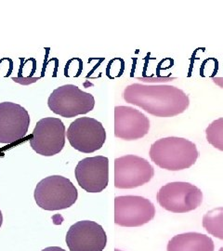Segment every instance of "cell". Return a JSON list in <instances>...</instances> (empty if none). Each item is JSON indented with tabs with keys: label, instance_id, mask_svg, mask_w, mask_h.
<instances>
[{
	"label": "cell",
	"instance_id": "obj_5",
	"mask_svg": "<svg viewBox=\"0 0 223 251\" xmlns=\"http://www.w3.org/2000/svg\"><path fill=\"white\" fill-rule=\"evenodd\" d=\"M156 199L161 207L168 211L187 213L201 206L203 192L190 182L175 181L162 186Z\"/></svg>",
	"mask_w": 223,
	"mask_h": 251
},
{
	"label": "cell",
	"instance_id": "obj_15",
	"mask_svg": "<svg viewBox=\"0 0 223 251\" xmlns=\"http://www.w3.org/2000/svg\"><path fill=\"white\" fill-rule=\"evenodd\" d=\"M202 225L209 234L223 240V206L207 211L203 217Z\"/></svg>",
	"mask_w": 223,
	"mask_h": 251
},
{
	"label": "cell",
	"instance_id": "obj_9",
	"mask_svg": "<svg viewBox=\"0 0 223 251\" xmlns=\"http://www.w3.org/2000/svg\"><path fill=\"white\" fill-rule=\"evenodd\" d=\"M155 216L152 202L139 196H121L115 198V224L122 227H140Z\"/></svg>",
	"mask_w": 223,
	"mask_h": 251
},
{
	"label": "cell",
	"instance_id": "obj_3",
	"mask_svg": "<svg viewBox=\"0 0 223 251\" xmlns=\"http://www.w3.org/2000/svg\"><path fill=\"white\" fill-rule=\"evenodd\" d=\"M37 206L54 211L73 206L78 198V192L71 180L63 176L53 175L40 180L35 189Z\"/></svg>",
	"mask_w": 223,
	"mask_h": 251
},
{
	"label": "cell",
	"instance_id": "obj_10",
	"mask_svg": "<svg viewBox=\"0 0 223 251\" xmlns=\"http://www.w3.org/2000/svg\"><path fill=\"white\" fill-rule=\"evenodd\" d=\"M30 122L25 108L15 102H0V144H12L24 139Z\"/></svg>",
	"mask_w": 223,
	"mask_h": 251
},
{
	"label": "cell",
	"instance_id": "obj_4",
	"mask_svg": "<svg viewBox=\"0 0 223 251\" xmlns=\"http://www.w3.org/2000/svg\"><path fill=\"white\" fill-rule=\"evenodd\" d=\"M48 105L54 114L72 118L91 112L95 106V99L92 94L68 84L52 91L48 100Z\"/></svg>",
	"mask_w": 223,
	"mask_h": 251
},
{
	"label": "cell",
	"instance_id": "obj_18",
	"mask_svg": "<svg viewBox=\"0 0 223 251\" xmlns=\"http://www.w3.org/2000/svg\"><path fill=\"white\" fill-rule=\"evenodd\" d=\"M42 251H64L62 248H59V247H49V248H46L45 250Z\"/></svg>",
	"mask_w": 223,
	"mask_h": 251
},
{
	"label": "cell",
	"instance_id": "obj_21",
	"mask_svg": "<svg viewBox=\"0 0 223 251\" xmlns=\"http://www.w3.org/2000/svg\"><path fill=\"white\" fill-rule=\"evenodd\" d=\"M115 251H120V250H118V249H116V250H115Z\"/></svg>",
	"mask_w": 223,
	"mask_h": 251
},
{
	"label": "cell",
	"instance_id": "obj_19",
	"mask_svg": "<svg viewBox=\"0 0 223 251\" xmlns=\"http://www.w3.org/2000/svg\"><path fill=\"white\" fill-rule=\"evenodd\" d=\"M2 224H3V215H2V212L0 210V228L2 226Z\"/></svg>",
	"mask_w": 223,
	"mask_h": 251
},
{
	"label": "cell",
	"instance_id": "obj_14",
	"mask_svg": "<svg viewBox=\"0 0 223 251\" xmlns=\"http://www.w3.org/2000/svg\"><path fill=\"white\" fill-rule=\"evenodd\" d=\"M211 237L200 233H180L173 236L168 244L167 251H214Z\"/></svg>",
	"mask_w": 223,
	"mask_h": 251
},
{
	"label": "cell",
	"instance_id": "obj_11",
	"mask_svg": "<svg viewBox=\"0 0 223 251\" xmlns=\"http://www.w3.org/2000/svg\"><path fill=\"white\" fill-rule=\"evenodd\" d=\"M65 240L70 251H103L107 235L101 225L91 221H81L69 228Z\"/></svg>",
	"mask_w": 223,
	"mask_h": 251
},
{
	"label": "cell",
	"instance_id": "obj_1",
	"mask_svg": "<svg viewBox=\"0 0 223 251\" xmlns=\"http://www.w3.org/2000/svg\"><path fill=\"white\" fill-rule=\"evenodd\" d=\"M123 98L156 117H173L182 114L190 105L187 94L171 85H143L134 83L125 87Z\"/></svg>",
	"mask_w": 223,
	"mask_h": 251
},
{
	"label": "cell",
	"instance_id": "obj_2",
	"mask_svg": "<svg viewBox=\"0 0 223 251\" xmlns=\"http://www.w3.org/2000/svg\"><path fill=\"white\" fill-rule=\"evenodd\" d=\"M149 154L156 166L170 171L190 169L199 157L196 144L179 137L157 140L151 145Z\"/></svg>",
	"mask_w": 223,
	"mask_h": 251
},
{
	"label": "cell",
	"instance_id": "obj_12",
	"mask_svg": "<svg viewBox=\"0 0 223 251\" xmlns=\"http://www.w3.org/2000/svg\"><path fill=\"white\" fill-rule=\"evenodd\" d=\"M74 175L86 192L100 193L108 186L109 159L103 155L86 157L76 165Z\"/></svg>",
	"mask_w": 223,
	"mask_h": 251
},
{
	"label": "cell",
	"instance_id": "obj_17",
	"mask_svg": "<svg viewBox=\"0 0 223 251\" xmlns=\"http://www.w3.org/2000/svg\"><path fill=\"white\" fill-rule=\"evenodd\" d=\"M212 81L217 86L223 89V77H212Z\"/></svg>",
	"mask_w": 223,
	"mask_h": 251
},
{
	"label": "cell",
	"instance_id": "obj_8",
	"mask_svg": "<svg viewBox=\"0 0 223 251\" xmlns=\"http://www.w3.org/2000/svg\"><path fill=\"white\" fill-rule=\"evenodd\" d=\"M154 176V170L148 160L127 154L115 159V187L134 189L148 183Z\"/></svg>",
	"mask_w": 223,
	"mask_h": 251
},
{
	"label": "cell",
	"instance_id": "obj_16",
	"mask_svg": "<svg viewBox=\"0 0 223 251\" xmlns=\"http://www.w3.org/2000/svg\"><path fill=\"white\" fill-rule=\"evenodd\" d=\"M205 136L208 144L223 152V117L214 120L205 128Z\"/></svg>",
	"mask_w": 223,
	"mask_h": 251
},
{
	"label": "cell",
	"instance_id": "obj_13",
	"mask_svg": "<svg viewBox=\"0 0 223 251\" xmlns=\"http://www.w3.org/2000/svg\"><path fill=\"white\" fill-rule=\"evenodd\" d=\"M150 120L131 106L115 107V136L125 141H136L148 134Z\"/></svg>",
	"mask_w": 223,
	"mask_h": 251
},
{
	"label": "cell",
	"instance_id": "obj_7",
	"mask_svg": "<svg viewBox=\"0 0 223 251\" xmlns=\"http://www.w3.org/2000/svg\"><path fill=\"white\" fill-rule=\"evenodd\" d=\"M65 136V126L60 118L44 117L36 123L30 145L38 154L52 156L63 151Z\"/></svg>",
	"mask_w": 223,
	"mask_h": 251
},
{
	"label": "cell",
	"instance_id": "obj_20",
	"mask_svg": "<svg viewBox=\"0 0 223 251\" xmlns=\"http://www.w3.org/2000/svg\"><path fill=\"white\" fill-rule=\"evenodd\" d=\"M223 251V248H221V249H220V251Z\"/></svg>",
	"mask_w": 223,
	"mask_h": 251
},
{
	"label": "cell",
	"instance_id": "obj_6",
	"mask_svg": "<svg viewBox=\"0 0 223 251\" xmlns=\"http://www.w3.org/2000/svg\"><path fill=\"white\" fill-rule=\"evenodd\" d=\"M66 135L72 147L84 153L98 151L106 141L104 126L92 117H79L73 121Z\"/></svg>",
	"mask_w": 223,
	"mask_h": 251
}]
</instances>
